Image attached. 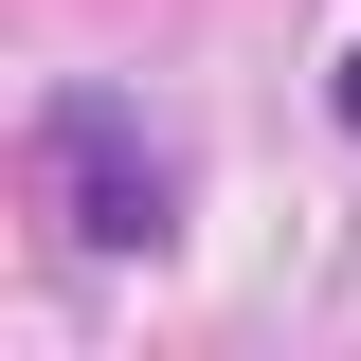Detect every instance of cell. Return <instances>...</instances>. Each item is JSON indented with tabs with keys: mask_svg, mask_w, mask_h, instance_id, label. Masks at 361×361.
Masks as SVG:
<instances>
[{
	"mask_svg": "<svg viewBox=\"0 0 361 361\" xmlns=\"http://www.w3.org/2000/svg\"><path fill=\"white\" fill-rule=\"evenodd\" d=\"M37 180H54V217H73L90 253H163V217H180V163L145 145V109H109V90H73L37 127Z\"/></svg>",
	"mask_w": 361,
	"mask_h": 361,
	"instance_id": "1",
	"label": "cell"
},
{
	"mask_svg": "<svg viewBox=\"0 0 361 361\" xmlns=\"http://www.w3.org/2000/svg\"><path fill=\"white\" fill-rule=\"evenodd\" d=\"M343 127H361V54H343Z\"/></svg>",
	"mask_w": 361,
	"mask_h": 361,
	"instance_id": "2",
	"label": "cell"
}]
</instances>
